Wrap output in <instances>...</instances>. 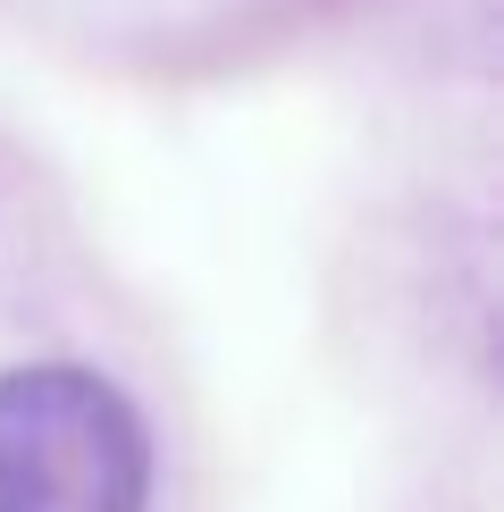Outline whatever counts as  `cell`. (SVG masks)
Segmentation results:
<instances>
[{
  "label": "cell",
  "mask_w": 504,
  "mask_h": 512,
  "mask_svg": "<svg viewBox=\"0 0 504 512\" xmlns=\"http://www.w3.org/2000/svg\"><path fill=\"white\" fill-rule=\"evenodd\" d=\"M152 437L110 378L42 361L0 370V512H143Z\"/></svg>",
  "instance_id": "obj_1"
}]
</instances>
